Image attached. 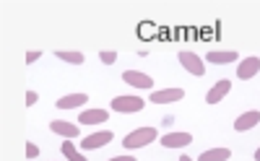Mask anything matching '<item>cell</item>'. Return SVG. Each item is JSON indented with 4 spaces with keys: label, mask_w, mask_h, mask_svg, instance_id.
Listing matches in <instances>:
<instances>
[{
    "label": "cell",
    "mask_w": 260,
    "mask_h": 161,
    "mask_svg": "<svg viewBox=\"0 0 260 161\" xmlns=\"http://www.w3.org/2000/svg\"><path fill=\"white\" fill-rule=\"evenodd\" d=\"M154 141H159V130L156 127H138V130L127 133L122 138V146L127 151H136V148H146L148 143H154Z\"/></svg>",
    "instance_id": "obj_1"
},
{
    "label": "cell",
    "mask_w": 260,
    "mask_h": 161,
    "mask_svg": "<svg viewBox=\"0 0 260 161\" xmlns=\"http://www.w3.org/2000/svg\"><path fill=\"white\" fill-rule=\"evenodd\" d=\"M177 57H180V65L185 68L190 76H195V78H203L206 76V60L203 57H198V55L190 52V50H182Z\"/></svg>",
    "instance_id": "obj_2"
},
{
    "label": "cell",
    "mask_w": 260,
    "mask_h": 161,
    "mask_svg": "<svg viewBox=\"0 0 260 161\" xmlns=\"http://www.w3.org/2000/svg\"><path fill=\"white\" fill-rule=\"evenodd\" d=\"M110 107L115 109V112H120V114H136V112H143V107H146V99H141V96H115L112 102H110Z\"/></svg>",
    "instance_id": "obj_3"
},
{
    "label": "cell",
    "mask_w": 260,
    "mask_h": 161,
    "mask_svg": "<svg viewBox=\"0 0 260 161\" xmlns=\"http://www.w3.org/2000/svg\"><path fill=\"white\" fill-rule=\"evenodd\" d=\"M112 141H115V133H112V130H99V133L86 135L83 141H81V148H86V151H91V148H104L107 143H112Z\"/></svg>",
    "instance_id": "obj_4"
},
{
    "label": "cell",
    "mask_w": 260,
    "mask_h": 161,
    "mask_svg": "<svg viewBox=\"0 0 260 161\" xmlns=\"http://www.w3.org/2000/svg\"><path fill=\"white\" fill-rule=\"evenodd\" d=\"M148 99L154 104H172V102L185 99V88H159V91H151Z\"/></svg>",
    "instance_id": "obj_5"
},
{
    "label": "cell",
    "mask_w": 260,
    "mask_h": 161,
    "mask_svg": "<svg viewBox=\"0 0 260 161\" xmlns=\"http://www.w3.org/2000/svg\"><path fill=\"white\" fill-rule=\"evenodd\" d=\"M257 71H260V57H242L240 62H237V78L240 81L255 78Z\"/></svg>",
    "instance_id": "obj_6"
},
{
    "label": "cell",
    "mask_w": 260,
    "mask_h": 161,
    "mask_svg": "<svg viewBox=\"0 0 260 161\" xmlns=\"http://www.w3.org/2000/svg\"><path fill=\"white\" fill-rule=\"evenodd\" d=\"M229 91H232V81L229 78H221V81H216L211 88H208V94H206V104H219L226 94H229Z\"/></svg>",
    "instance_id": "obj_7"
},
{
    "label": "cell",
    "mask_w": 260,
    "mask_h": 161,
    "mask_svg": "<svg viewBox=\"0 0 260 161\" xmlns=\"http://www.w3.org/2000/svg\"><path fill=\"white\" fill-rule=\"evenodd\" d=\"M122 81H125L127 86H133V88H154V78H151L148 73L133 71V68L122 73Z\"/></svg>",
    "instance_id": "obj_8"
},
{
    "label": "cell",
    "mask_w": 260,
    "mask_h": 161,
    "mask_svg": "<svg viewBox=\"0 0 260 161\" xmlns=\"http://www.w3.org/2000/svg\"><path fill=\"white\" fill-rule=\"evenodd\" d=\"M164 148H185V146H190L192 143V135L190 133H167V135H161V141H159Z\"/></svg>",
    "instance_id": "obj_9"
},
{
    "label": "cell",
    "mask_w": 260,
    "mask_h": 161,
    "mask_svg": "<svg viewBox=\"0 0 260 161\" xmlns=\"http://www.w3.org/2000/svg\"><path fill=\"white\" fill-rule=\"evenodd\" d=\"M257 125H260V112L257 109H250V112L240 114V117L234 120V130L237 133H247V130H252Z\"/></svg>",
    "instance_id": "obj_10"
},
{
    "label": "cell",
    "mask_w": 260,
    "mask_h": 161,
    "mask_svg": "<svg viewBox=\"0 0 260 161\" xmlns=\"http://www.w3.org/2000/svg\"><path fill=\"white\" fill-rule=\"evenodd\" d=\"M50 130L60 138H65V141H73V138H78V125L68 122V120H52L50 122Z\"/></svg>",
    "instance_id": "obj_11"
},
{
    "label": "cell",
    "mask_w": 260,
    "mask_h": 161,
    "mask_svg": "<svg viewBox=\"0 0 260 161\" xmlns=\"http://www.w3.org/2000/svg\"><path fill=\"white\" fill-rule=\"evenodd\" d=\"M86 102H89V94L76 91V94H65L62 99H57L55 107H57V109H78V107H83Z\"/></svg>",
    "instance_id": "obj_12"
},
{
    "label": "cell",
    "mask_w": 260,
    "mask_h": 161,
    "mask_svg": "<svg viewBox=\"0 0 260 161\" xmlns=\"http://www.w3.org/2000/svg\"><path fill=\"white\" fill-rule=\"evenodd\" d=\"M237 60H240V55L234 50H211L206 55V62H211V65H229V62H237Z\"/></svg>",
    "instance_id": "obj_13"
},
{
    "label": "cell",
    "mask_w": 260,
    "mask_h": 161,
    "mask_svg": "<svg viewBox=\"0 0 260 161\" xmlns=\"http://www.w3.org/2000/svg\"><path fill=\"white\" fill-rule=\"evenodd\" d=\"M107 120H110V112L107 109H83L78 114V122H83V125H99Z\"/></svg>",
    "instance_id": "obj_14"
},
{
    "label": "cell",
    "mask_w": 260,
    "mask_h": 161,
    "mask_svg": "<svg viewBox=\"0 0 260 161\" xmlns=\"http://www.w3.org/2000/svg\"><path fill=\"white\" fill-rule=\"evenodd\" d=\"M232 158V151L224 146V148H208V151H201L198 161H229Z\"/></svg>",
    "instance_id": "obj_15"
},
{
    "label": "cell",
    "mask_w": 260,
    "mask_h": 161,
    "mask_svg": "<svg viewBox=\"0 0 260 161\" xmlns=\"http://www.w3.org/2000/svg\"><path fill=\"white\" fill-rule=\"evenodd\" d=\"M55 57H60L62 62H71V65H83V52L81 50H55Z\"/></svg>",
    "instance_id": "obj_16"
},
{
    "label": "cell",
    "mask_w": 260,
    "mask_h": 161,
    "mask_svg": "<svg viewBox=\"0 0 260 161\" xmlns=\"http://www.w3.org/2000/svg\"><path fill=\"white\" fill-rule=\"evenodd\" d=\"M62 156L68 158V161H89L78 148H76V143L73 141H62Z\"/></svg>",
    "instance_id": "obj_17"
},
{
    "label": "cell",
    "mask_w": 260,
    "mask_h": 161,
    "mask_svg": "<svg viewBox=\"0 0 260 161\" xmlns=\"http://www.w3.org/2000/svg\"><path fill=\"white\" fill-rule=\"evenodd\" d=\"M99 60H102L104 65H115L117 52H115V50H102V52H99Z\"/></svg>",
    "instance_id": "obj_18"
},
{
    "label": "cell",
    "mask_w": 260,
    "mask_h": 161,
    "mask_svg": "<svg viewBox=\"0 0 260 161\" xmlns=\"http://www.w3.org/2000/svg\"><path fill=\"white\" fill-rule=\"evenodd\" d=\"M39 156V146H34L31 141L26 143V158H37Z\"/></svg>",
    "instance_id": "obj_19"
},
{
    "label": "cell",
    "mask_w": 260,
    "mask_h": 161,
    "mask_svg": "<svg viewBox=\"0 0 260 161\" xmlns=\"http://www.w3.org/2000/svg\"><path fill=\"white\" fill-rule=\"evenodd\" d=\"M39 57H42V52H39V50H29V52H26V62H29V65H34Z\"/></svg>",
    "instance_id": "obj_20"
},
{
    "label": "cell",
    "mask_w": 260,
    "mask_h": 161,
    "mask_svg": "<svg viewBox=\"0 0 260 161\" xmlns=\"http://www.w3.org/2000/svg\"><path fill=\"white\" fill-rule=\"evenodd\" d=\"M39 102V94L37 91H26V107H34Z\"/></svg>",
    "instance_id": "obj_21"
},
{
    "label": "cell",
    "mask_w": 260,
    "mask_h": 161,
    "mask_svg": "<svg viewBox=\"0 0 260 161\" xmlns=\"http://www.w3.org/2000/svg\"><path fill=\"white\" fill-rule=\"evenodd\" d=\"M107 161H136L133 156H112V158H107Z\"/></svg>",
    "instance_id": "obj_22"
},
{
    "label": "cell",
    "mask_w": 260,
    "mask_h": 161,
    "mask_svg": "<svg viewBox=\"0 0 260 161\" xmlns=\"http://www.w3.org/2000/svg\"><path fill=\"white\" fill-rule=\"evenodd\" d=\"M180 161H195V158H190V156H182V158H180Z\"/></svg>",
    "instance_id": "obj_23"
},
{
    "label": "cell",
    "mask_w": 260,
    "mask_h": 161,
    "mask_svg": "<svg viewBox=\"0 0 260 161\" xmlns=\"http://www.w3.org/2000/svg\"><path fill=\"white\" fill-rule=\"evenodd\" d=\"M255 161H260V148H257V151H255Z\"/></svg>",
    "instance_id": "obj_24"
}]
</instances>
